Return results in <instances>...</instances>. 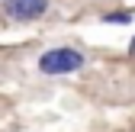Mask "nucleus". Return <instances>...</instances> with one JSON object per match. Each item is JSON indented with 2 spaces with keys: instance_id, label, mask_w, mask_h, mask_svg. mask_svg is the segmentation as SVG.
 Instances as JSON below:
<instances>
[{
  "instance_id": "1",
  "label": "nucleus",
  "mask_w": 135,
  "mask_h": 132,
  "mask_svg": "<svg viewBox=\"0 0 135 132\" xmlns=\"http://www.w3.org/2000/svg\"><path fill=\"white\" fill-rule=\"evenodd\" d=\"M84 68V52L71 45H61V48H48L45 55H39V71L48 77H61V74H74Z\"/></svg>"
},
{
  "instance_id": "2",
  "label": "nucleus",
  "mask_w": 135,
  "mask_h": 132,
  "mask_svg": "<svg viewBox=\"0 0 135 132\" xmlns=\"http://www.w3.org/2000/svg\"><path fill=\"white\" fill-rule=\"evenodd\" d=\"M45 10H48V0H3V13L10 20H20V23L39 20Z\"/></svg>"
},
{
  "instance_id": "4",
  "label": "nucleus",
  "mask_w": 135,
  "mask_h": 132,
  "mask_svg": "<svg viewBox=\"0 0 135 132\" xmlns=\"http://www.w3.org/2000/svg\"><path fill=\"white\" fill-rule=\"evenodd\" d=\"M129 55H135V39H132V42H129Z\"/></svg>"
},
{
  "instance_id": "3",
  "label": "nucleus",
  "mask_w": 135,
  "mask_h": 132,
  "mask_svg": "<svg viewBox=\"0 0 135 132\" xmlns=\"http://www.w3.org/2000/svg\"><path fill=\"white\" fill-rule=\"evenodd\" d=\"M106 23H119V26H126V23H132V16L122 10V13H109V16H103Z\"/></svg>"
}]
</instances>
